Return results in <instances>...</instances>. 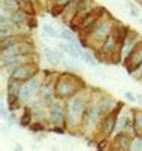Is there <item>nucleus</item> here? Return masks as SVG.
I'll return each mask as SVG.
<instances>
[{
	"mask_svg": "<svg viewBox=\"0 0 142 151\" xmlns=\"http://www.w3.org/2000/svg\"><path fill=\"white\" fill-rule=\"evenodd\" d=\"M100 118V115H99V111H97V106H94V108H91V111L87 114V117L84 118V126L87 127V129H90V127H93L94 124H96V121Z\"/></svg>",
	"mask_w": 142,
	"mask_h": 151,
	"instance_id": "12",
	"label": "nucleus"
},
{
	"mask_svg": "<svg viewBox=\"0 0 142 151\" xmlns=\"http://www.w3.org/2000/svg\"><path fill=\"white\" fill-rule=\"evenodd\" d=\"M45 57H47V60L51 63V64H58L60 63V55L54 51V50H51V48H45Z\"/></svg>",
	"mask_w": 142,
	"mask_h": 151,
	"instance_id": "15",
	"label": "nucleus"
},
{
	"mask_svg": "<svg viewBox=\"0 0 142 151\" xmlns=\"http://www.w3.org/2000/svg\"><path fill=\"white\" fill-rule=\"evenodd\" d=\"M32 127H33L34 132H37V130H40V129H42V124H33Z\"/></svg>",
	"mask_w": 142,
	"mask_h": 151,
	"instance_id": "29",
	"label": "nucleus"
},
{
	"mask_svg": "<svg viewBox=\"0 0 142 151\" xmlns=\"http://www.w3.org/2000/svg\"><path fill=\"white\" fill-rule=\"evenodd\" d=\"M84 111V100L79 99V97H73L70 102H69V117H70V121L73 123L81 114Z\"/></svg>",
	"mask_w": 142,
	"mask_h": 151,
	"instance_id": "5",
	"label": "nucleus"
},
{
	"mask_svg": "<svg viewBox=\"0 0 142 151\" xmlns=\"http://www.w3.org/2000/svg\"><path fill=\"white\" fill-rule=\"evenodd\" d=\"M118 37H120V35H118V32H115V35L114 33H111L108 37H106V40H105V44H103V54L105 55H112L114 52H115V48H117V42H118Z\"/></svg>",
	"mask_w": 142,
	"mask_h": 151,
	"instance_id": "8",
	"label": "nucleus"
},
{
	"mask_svg": "<svg viewBox=\"0 0 142 151\" xmlns=\"http://www.w3.org/2000/svg\"><path fill=\"white\" fill-rule=\"evenodd\" d=\"M73 2V0H55V5L57 8H63V6H67Z\"/></svg>",
	"mask_w": 142,
	"mask_h": 151,
	"instance_id": "26",
	"label": "nucleus"
},
{
	"mask_svg": "<svg viewBox=\"0 0 142 151\" xmlns=\"http://www.w3.org/2000/svg\"><path fill=\"white\" fill-rule=\"evenodd\" d=\"M26 19H27V15L23 11H15L11 15V21L15 24H23V23H26Z\"/></svg>",
	"mask_w": 142,
	"mask_h": 151,
	"instance_id": "17",
	"label": "nucleus"
},
{
	"mask_svg": "<svg viewBox=\"0 0 142 151\" xmlns=\"http://www.w3.org/2000/svg\"><path fill=\"white\" fill-rule=\"evenodd\" d=\"M34 73H36V66H33L30 63H26V64L18 66L16 69H14L11 73V78H14L16 81H29V79H32V76Z\"/></svg>",
	"mask_w": 142,
	"mask_h": 151,
	"instance_id": "2",
	"label": "nucleus"
},
{
	"mask_svg": "<svg viewBox=\"0 0 142 151\" xmlns=\"http://www.w3.org/2000/svg\"><path fill=\"white\" fill-rule=\"evenodd\" d=\"M118 139H120V144H121V148H123V150L130 148V142H132V141H130L129 136H126V135H120Z\"/></svg>",
	"mask_w": 142,
	"mask_h": 151,
	"instance_id": "20",
	"label": "nucleus"
},
{
	"mask_svg": "<svg viewBox=\"0 0 142 151\" xmlns=\"http://www.w3.org/2000/svg\"><path fill=\"white\" fill-rule=\"evenodd\" d=\"M60 37H63L65 40H67V42H76V37L72 35V32H69V30H63L62 33H60Z\"/></svg>",
	"mask_w": 142,
	"mask_h": 151,
	"instance_id": "21",
	"label": "nucleus"
},
{
	"mask_svg": "<svg viewBox=\"0 0 142 151\" xmlns=\"http://www.w3.org/2000/svg\"><path fill=\"white\" fill-rule=\"evenodd\" d=\"M16 9L18 8V0H3V9Z\"/></svg>",
	"mask_w": 142,
	"mask_h": 151,
	"instance_id": "22",
	"label": "nucleus"
},
{
	"mask_svg": "<svg viewBox=\"0 0 142 151\" xmlns=\"http://www.w3.org/2000/svg\"><path fill=\"white\" fill-rule=\"evenodd\" d=\"M135 130L142 133V114H136L135 117Z\"/></svg>",
	"mask_w": 142,
	"mask_h": 151,
	"instance_id": "23",
	"label": "nucleus"
},
{
	"mask_svg": "<svg viewBox=\"0 0 142 151\" xmlns=\"http://www.w3.org/2000/svg\"><path fill=\"white\" fill-rule=\"evenodd\" d=\"M114 108V102L111 99H103L100 102V105H97V111H99V115L100 117H106Z\"/></svg>",
	"mask_w": 142,
	"mask_h": 151,
	"instance_id": "11",
	"label": "nucleus"
},
{
	"mask_svg": "<svg viewBox=\"0 0 142 151\" xmlns=\"http://www.w3.org/2000/svg\"><path fill=\"white\" fill-rule=\"evenodd\" d=\"M73 81H76L73 76H66V75L62 76L57 84V87H55V93L60 97H67V96L73 94L76 90V84Z\"/></svg>",
	"mask_w": 142,
	"mask_h": 151,
	"instance_id": "1",
	"label": "nucleus"
},
{
	"mask_svg": "<svg viewBox=\"0 0 142 151\" xmlns=\"http://www.w3.org/2000/svg\"><path fill=\"white\" fill-rule=\"evenodd\" d=\"M18 6L21 8V9H26V11H33L32 8V3H30V0H18Z\"/></svg>",
	"mask_w": 142,
	"mask_h": 151,
	"instance_id": "24",
	"label": "nucleus"
},
{
	"mask_svg": "<svg viewBox=\"0 0 142 151\" xmlns=\"http://www.w3.org/2000/svg\"><path fill=\"white\" fill-rule=\"evenodd\" d=\"M115 121H117V117L115 115H108L103 118V124H102V129L106 135H111L114 130H115Z\"/></svg>",
	"mask_w": 142,
	"mask_h": 151,
	"instance_id": "13",
	"label": "nucleus"
},
{
	"mask_svg": "<svg viewBox=\"0 0 142 151\" xmlns=\"http://www.w3.org/2000/svg\"><path fill=\"white\" fill-rule=\"evenodd\" d=\"M19 60H21V55H18V54H11V55H3L2 57V64H3V68L6 66H11V64H16L19 63Z\"/></svg>",
	"mask_w": 142,
	"mask_h": 151,
	"instance_id": "16",
	"label": "nucleus"
},
{
	"mask_svg": "<svg viewBox=\"0 0 142 151\" xmlns=\"http://www.w3.org/2000/svg\"><path fill=\"white\" fill-rule=\"evenodd\" d=\"M81 58H82L87 64H90V66H96V58H94V55L91 52H88V51L82 52L81 54Z\"/></svg>",
	"mask_w": 142,
	"mask_h": 151,
	"instance_id": "19",
	"label": "nucleus"
},
{
	"mask_svg": "<svg viewBox=\"0 0 142 151\" xmlns=\"http://www.w3.org/2000/svg\"><path fill=\"white\" fill-rule=\"evenodd\" d=\"M60 48L62 50H65V52L66 54H69L70 57H73V58H76V55H79V52H78V50H76V47H75V44L73 42H63V44H60Z\"/></svg>",
	"mask_w": 142,
	"mask_h": 151,
	"instance_id": "14",
	"label": "nucleus"
},
{
	"mask_svg": "<svg viewBox=\"0 0 142 151\" xmlns=\"http://www.w3.org/2000/svg\"><path fill=\"white\" fill-rule=\"evenodd\" d=\"M130 150H133V151H139V150H142V138H138V139L132 141Z\"/></svg>",
	"mask_w": 142,
	"mask_h": 151,
	"instance_id": "25",
	"label": "nucleus"
},
{
	"mask_svg": "<svg viewBox=\"0 0 142 151\" xmlns=\"http://www.w3.org/2000/svg\"><path fill=\"white\" fill-rule=\"evenodd\" d=\"M49 117H51V121H52L55 126H60V124L65 121V112H63L62 106H60L58 103H55V105L51 108Z\"/></svg>",
	"mask_w": 142,
	"mask_h": 151,
	"instance_id": "9",
	"label": "nucleus"
},
{
	"mask_svg": "<svg viewBox=\"0 0 142 151\" xmlns=\"http://www.w3.org/2000/svg\"><path fill=\"white\" fill-rule=\"evenodd\" d=\"M39 88H40V82H39V79L32 78L30 81H27V84L21 88V96H19V97H21L23 100H27V99H30L34 93H37Z\"/></svg>",
	"mask_w": 142,
	"mask_h": 151,
	"instance_id": "6",
	"label": "nucleus"
},
{
	"mask_svg": "<svg viewBox=\"0 0 142 151\" xmlns=\"http://www.w3.org/2000/svg\"><path fill=\"white\" fill-rule=\"evenodd\" d=\"M65 66H66V68H69V69H73V70H76V69H78V64H76V63H73V61H65Z\"/></svg>",
	"mask_w": 142,
	"mask_h": 151,
	"instance_id": "27",
	"label": "nucleus"
},
{
	"mask_svg": "<svg viewBox=\"0 0 142 151\" xmlns=\"http://www.w3.org/2000/svg\"><path fill=\"white\" fill-rule=\"evenodd\" d=\"M42 33H44L45 36H49V37H58V36H60L58 30H55L52 26H48V24H44V26H42Z\"/></svg>",
	"mask_w": 142,
	"mask_h": 151,
	"instance_id": "18",
	"label": "nucleus"
},
{
	"mask_svg": "<svg viewBox=\"0 0 142 151\" xmlns=\"http://www.w3.org/2000/svg\"><path fill=\"white\" fill-rule=\"evenodd\" d=\"M138 2H142V0H138Z\"/></svg>",
	"mask_w": 142,
	"mask_h": 151,
	"instance_id": "31",
	"label": "nucleus"
},
{
	"mask_svg": "<svg viewBox=\"0 0 142 151\" xmlns=\"http://www.w3.org/2000/svg\"><path fill=\"white\" fill-rule=\"evenodd\" d=\"M126 97H127V99H129L130 102H135V100H136V97H135V96H133V94H132L130 91H127V93H126Z\"/></svg>",
	"mask_w": 142,
	"mask_h": 151,
	"instance_id": "28",
	"label": "nucleus"
},
{
	"mask_svg": "<svg viewBox=\"0 0 142 151\" xmlns=\"http://www.w3.org/2000/svg\"><path fill=\"white\" fill-rule=\"evenodd\" d=\"M138 100H139V102H142V97H141V96H138Z\"/></svg>",
	"mask_w": 142,
	"mask_h": 151,
	"instance_id": "30",
	"label": "nucleus"
},
{
	"mask_svg": "<svg viewBox=\"0 0 142 151\" xmlns=\"http://www.w3.org/2000/svg\"><path fill=\"white\" fill-rule=\"evenodd\" d=\"M141 138H142V135H141Z\"/></svg>",
	"mask_w": 142,
	"mask_h": 151,
	"instance_id": "32",
	"label": "nucleus"
},
{
	"mask_svg": "<svg viewBox=\"0 0 142 151\" xmlns=\"http://www.w3.org/2000/svg\"><path fill=\"white\" fill-rule=\"evenodd\" d=\"M142 64V44L138 45L133 48V51L129 54V57L126 58V68H129V72H135V69L138 66Z\"/></svg>",
	"mask_w": 142,
	"mask_h": 151,
	"instance_id": "3",
	"label": "nucleus"
},
{
	"mask_svg": "<svg viewBox=\"0 0 142 151\" xmlns=\"http://www.w3.org/2000/svg\"><path fill=\"white\" fill-rule=\"evenodd\" d=\"M111 35V24L109 23H100L97 27H96V30H94V39H97V40H102L103 37H108Z\"/></svg>",
	"mask_w": 142,
	"mask_h": 151,
	"instance_id": "10",
	"label": "nucleus"
},
{
	"mask_svg": "<svg viewBox=\"0 0 142 151\" xmlns=\"http://www.w3.org/2000/svg\"><path fill=\"white\" fill-rule=\"evenodd\" d=\"M136 47V33L135 32H130V35L126 36V39L123 40V45H121V57L123 58H127L129 54L133 51V48Z\"/></svg>",
	"mask_w": 142,
	"mask_h": 151,
	"instance_id": "7",
	"label": "nucleus"
},
{
	"mask_svg": "<svg viewBox=\"0 0 142 151\" xmlns=\"http://www.w3.org/2000/svg\"><path fill=\"white\" fill-rule=\"evenodd\" d=\"M21 85L18 84L16 79L11 78L9 82H8V97H9V105H12V108L15 106V102L18 99H21L19 96H21Z\"/></svg>",
	"mask_w": 142,
	"mask_h": 151,
	"instance_id": "4",
	"label": "nucleus"
}]
</instances>
